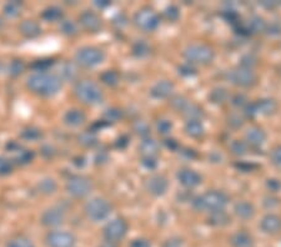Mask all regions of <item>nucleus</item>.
Instances as JSON below:
<instances>
[{
  "mask_svg": "<svg viewBox=\"0 0 281 247\" xmlns=\"http://www.w3.org/2000/svg\"><path fill=\"white\" fill-rule=\"evenodd\" d=\"M74 94L85 105H99L104 101V93L96 83L91 80H80L75 84Z\"/></svg>",
  "mask_w": 281,
  "mask_h": 247,
  "instance_id": "nucleus-2",
  "label": "nucleus"
},
{
  "mask_svg": "<svg viewBox=\"0 0 281 247\" xmlns=\"http://www.w3.org/2000/svg\"><path fill=\"white\" fill-rule=\"evenodd\" d=\"M229 222H230V219H229L225 211H216L210 214L209 224L213 225V226H225Z\"/></svg>",
  "mask_w": 281,
  "mask_h": 247,
  "instance_id": "nucleus-27",
  "label": "nucleus"
},
{
  "mask_svg": "<svg viewBox=\"0 0 281 247\" xmlns=\"http://www.w3.org/2000/svg\"><path fill=\"white\" fill-rule=\"evenodd\" d=\"M163 247H183V240L178 237L169 238V240L165 241Z\"/></svg>",
  "mask_w": 281,
  "mask_h": 247,
  "instance_id": "nucleus-50",
  "label": "nucleus"
},
{
  "mask_svg": "<svg viewBox=\"0 0 281 247\" xmlns=\"http://www.w3.org/2000/svg\"><path fill=\"white\" fill-rule=\"evenodd\" d=\"M140 152L143 157H156L159 154V144L153 139H144L140 145Z\"/></svg>",
  "mask_w": 281,
  "mask_h": 247,
  "instance_id": "nucleus-24",
  "label": "nucleus"
},
{
  "mask_svg": "<svg viewBox=\"0 0 281 247\" xmlns=\"http://www.w3.org/2000/svg\"><path fill=\"white\" fill-rule=\"evenodd\" d=\"M26 88L35 95L51 98L61 90L63 80L50 72H34L26 79Z\"/></svg>",
  "mask_w": 281,
  "mask_h": 247,
  "instance_id": "nucleus-1",
  "label": "nucleus"
},
{
  "mask_svg": "<svg viewBox=\"0 0 281 247\" xmlns=\"http://www.w3.org/2000/svg\"><path fill=\"white\" fill-rule=\"evenodd\" d=\"M228 80L234 85H237V87L249 88L256 84L258 76L253 71V69L239 66V68L232 69L228 72Z\"/></svg>",
  "mask_w": 281,
  "mask_h": 247,
  "instance_id": "nucleus-9",
  "label": "nucleus"
},
{
  "mask_svg": "<svg viewBox=\"0 0 281 247\" xmlns=\"http://www.w3.org/2000/svg\"><path fill=\"white\" fill-rule=\"evenodd\" d=\"M126 232H128V224L123 219L113 220L104 227V237L109 242H118L123 240Z\"/></svg>",
  "mask_w": 281,
  "mask_h": 247,
  "instance_id": "nucleus-10",
  "label": "nucleus"
},
{
  "mask_svg": "<svg viewBox=\"0 0 281 247\" xmlns=\"http://www.w3.org/2000/svg\"><path fill=\"white\" fill-rule=\"evenodd\" d=\"M38 189H39V191L42 194L51 195L56 191L58 185H56V182L53 179H44L38 184Z\"/></svg>",
  "mask_w": 281,
  "mask_h": 247,
  "instance_id": "nucleus-28",
  "label": "nucleus"
},
{
  "mask_svg": "<svg viewBox=\"0 0 281 247\" xmlns=\"http://www.w3.org/2000/svg\"><path fill=\"white\" fill-rule=\"evenodd\" d=\"M61 30H63V33L66 34V35H75V34L78 33L77 25H75L72 20L63 21V23H61Z\"/></svg>",
  "mask_w": 281,
  "mask_h": 247,
  "instance_id": "nucleus-42",
  "label": "nucleus"
},
{
  "mask_svg": "<svg viewBox=\"0 0 281 247\" xmlns=\"http://www.w3.org/2000/svg\"><path fill=\"white\" fill-rule=\"evenodd\" d=\"M79 142H82L84 146L90 147L96 144V138L91 133H85L79 138Z\"/></svg>",
  "mask_w": 281,
  "mask_h": 247,
  "instance_id": "nucleus-43",
  "label": "nucleus"
},
{
  "mask_svg": "<svg viewBox=\"0 0 281 247\" xmlns=\"http://www.w3.org/2000/svg\"><path fill=\"white\" fill-rule=\"evenodd\" d=\"M164 14H165V18L169 21H177L180 18V10L175 5H170V7L166 8Z\"/></svg>",
  "mask_w": 281,
  "mask_h": 247,
  "instance_id": "nucleus-40",
  "label": "nucleus"
},
{
  "mask_svg": "<svg viewBox=\"0 0 281 247\" xmlns=\"http://www.w3.org/2000/svg\"><path fill=\"white\" fill-rule=\"evenodd\" d=\"M235 214L237 217L242 220H249L255 215V209H254L253 203L248 202V201H240L235 205L234 208Z\"/></svg>",
  "mask_w": 281,
  "mask_h": 247,
  "instance_id": "nucleus-22",
  "label": "nucleus"
},
{
  "mask_svg": "<svg viewBox=\"0 0 281 247\" xmlns=\"http://www.w3.org/2000/svg\"><path fill=\"white\" fill-rule=\"evenodd\" d=\"M179 72L183 76H194L196 74V70L191 66V64H185V65L180 66Z\"/></svg>",
  "mask_w": 281,
  "mask_h": 247,
  "instance_id": "nucleus-47",
  "label": "nucleus"
},
{
  "mask_svg": "<svg viewBox=\"0 0 281 247\" xmlns=\"http://www.w3.org/2000/svg\"><path fill=\"white\" fill-rule=\"evenodd\" d=\"M228 203V195L221 191H209L193 201L194 209L198 211H209L210 214L216 211H224Z\"/></svg>",
  "mask_w": 281,
  "mask_h": 247,
  "instance_id": "nucleus-3",
  "label": "nucleus"
},
{
  "mask_svg": "<svg viewBox=\"0 0 281 247\" xmlns=\"http://www.w3.org/2000/svg\"><path fill=\"white\" fill-rule=\"evenodd\" d=\"M34 159V152L31 150H18V155L15 156V162L19 165H26Z\"/></svg>",
  "mask_w": 281,
  "mask_h": 247,
  "instance_id": "nucleus-33",
  "label": "nucleus"
},
{
  "mask_svg": "<svg viewBox=\"0 0 281 247\" xmlns=\"http://www.w3.org/2000/svg\"><path fill=\"white\" fill-rule=\"evenodd\" d=\"M266 29V23L264 21V19L261 18H253L249 23V31H254V33H261Z\"/></svg>",
  "mask_w": 281,
  "mask_h": 247,
  "instance_id": "nucleus-37",
  "label": "nucleus"
},
{
  "mask_svg": "<svg viewBox=\"0 0 281 247\" xmlns=\"http://www.w3.org/2000/svg\"><path fill=\"white\" fill-rule=\"evenodd\" d=\"M185 131L191 138H201L205 133V128L200 120H189L185 124Z\"/></svg>",
  "mask_w": 281,
  "mask_h": 247,
  "instance_id": "nucleus-25",
  "label": "nucleus"
},
{
  "mask_svg": "<svg viewBox=\"0 0 281 247\" xmlns=\"http://www.w3.org/2000/svg\"><path fill=\"white\" fill-rule=\"evenodd\" d=\"M230 149L234 155H236V156H242V155H245L248 152V144L244 141L236 140L232 142Z\"/></svg>",
  "mask_w": 281,
  "mask_h": 247,
  "instance_id": "nucleus-39",
  "label": "nucleus"
},
{
  "mask_svg": "<svg viewBox=\"0 0 281 247\" xmlns=\"http://www.w3.org/2000/svg\"><path fill=\"white\" fill-rule=\"evenodd\" d=\"M134 24L140 30L145 31V33H150V31L156 30L159 28L160 18L150 8H143L135 14Z\"/></svg>",
  "mask_w": 281,
  "mask_h": 247,
  "instance_id": "nucleus-8",
  "label": "nucleus"
},
{
  "mask_svg": "<svg viewBox=\"0 0 281 247\" xmlns=\"http://www.w3.org/2000/svg\"><path fill=\"white\" fill-rule=\"evenodd\" d=\"M79 24L83 29H85L89 33H98L101 29L102 21L96 13L94 12H84L79 17Z\"/></svg>",
  "mask_w": 281,
  "mask_h": 247,
  "instance_id": "nucleus-14",
  "label": "nucleus"
},
{
  "mask_svg": "<svg viewBox=\"0 0 281 247\" xmlns=\"http://www.w3.org/2000/svg\"><path fill=\"white\" fill-rule=\"evenodd\" d=\"M128 144H129V141H128V138H126V136H121V138H119L118 141H116V146L120 147V149L125 147Z\"/></svg>",
  "mask_w": 281,
  "mask_h": 247,
  "instance_id": "nucleus-54",
  "label": "nucleus"
},
{
  "mask_svg": "<svg viewBox=\"0 0 281 247\" xmlns=\"http://www.w3.org/2000/svg\"><path fill=\"white\" fill-rule=\"evenodd\" d=\"M235 166H236L240 171H244V173L253 171V169L256 168V166L253 165V163H248V162H237Z\"/></svg>",
  "mask_w": 281,
  "mask_h": 247,
  "instance_id": "nucleus-51",
  "label": "nucleus"
},
{
  "mask_svg": "<svg viewBox=\"0 0 281 247\" xmlns=\"http://www.w3.org/2000/svg\"><path fill=\"white\" fill-rule=\"evenodd\" d=\"M271 161L274 165L281 168V146L275 147L271 152Z\"/></svg>",
  "mask_w": 281,
  "mask_h": 247,
  "instance_id": "nucleus-48",
  "label": "nucleus"
},
{
  "mask_svg": "<svg viewBox=\"0 0 281 247\" xmlns=\"http://www.w3.org/2000/svg\"><path fill=\"white\" fill-rule=\"evenodd\" d=\"M42 18L49 23H55V21H61L64 18V12L59 7H49L42 13Z\"/></svg>",
  "mask_w": 281,
  "mask_h": 247,
  "instance_id": "nucleus-26",
  "label": "nucleus"
},
{
  "mask_svg": "<svg viewBox=\"0 0 281 247\" xmlns=\"http://www.w3.org/2000/svg\"><path fill=\"white\" fill-rule=\"evenodd\" d=\"M261 5H263V7H265V8H274V7H276L277 3H266V2H263V3H261Z\"/></svg>",
  "mask_w": 281,
  "mask_h": 247,
  "instance_id": "nucleus-58",
  "label": "nucleus"
},
{
  "mask_svg": "<svg viewBox=\"0 0 281 247\" xmlns=\"http://www.w3.org/2000/svg\"><path fill=\"white\" fill-rule=\"evenodd\" d=\"M210 99L215 104H224L229 99V94L225 89H215L210 94Z\"/></svg>",
  "mask_w": 281,
  "mask_h": 247,
  "instance_id": "nucleus-34",
  "label": "nucleus"
},
{
  "mask_svg": "<svg viewBox=\"0 0 281 247\" xmlns=\"http://www.w3.org/2000/svg\"><path fill=\"white\" fill-rule=\"evenodd\" d=\"M230 242L232 247H254V238L245 231L234 233Z\"/></svg>",
  "mask_w": 281,
  "mask_h": 247,
  "instance_id": "nucleus-23",
  "label": "nucleus"
},
{
  "mask_svg": "<svg viewBox=\"0 0 281 247\" xmlns=\"http://www.w3.org/2000/svg\"><path fill=\"white\" fill-rule=\"evenodd\" d=\"M130 247H151V245L145 238H136L130 243Z\"/></svg>",
  "mask_w": 281,
  "mask_h": 247,
  "instance_id": "nucleus-52",
  "label": "nucleus"
},
{
  "mask_svg": "<svg viewBox=\"0 0 281 247\" xmlns=\"http://www.w3.org/2000/svg\"><path fill=\"white\" fill-rule=\"evenodd\" d=\"M2 25H3V23H2V20H0V28H2Z\"/></svg>",
  "mask_w": 281,
  "mask_h": 247,
  "instance_id": "nucleus-60",
  "label": "nucleus"
},
{
  "mask_svg": "<svg viewBox=\"0 0 281 247\" xmlns=\"http://www.w3.org/2000/svg\"><path fill=\"white\" fill-rule=\"evenodd\" d=\"M165 144H166L167 149H170V150H177L178 147H179V144H178L175 140H172V139L171 140H166Z\"/></svg>",
  "mask_w": 281,
  "mask_h": 247,
  "instance_id": "nucleus-55",
  "label": "nucleus"
},
{
  "mask_svg": "<svg viewBox=\"0 0 281 247\" xmlns=\"http://www.w3.org/2000/svg\"><path fill=\"white\" fill-rule=\"evenodd\" d=\"M174 93V84L169 80H161L151 88L150 94L154 99H166Z\"/></svg>",
  "mask_w": 281,
  "mask_h": 247,
  "instance_id": "nucleus-16",
  "label": "nucleus"
},
{
  "mask_svg": "<svg viewBox=\"0 0 281 247\" xmlns=\"http://www.w3.org/2000/svg\"><path fill=\"white\" fill-rule=\"evenodd\" d=\"M112 205L105 198L100 197H95L86 202L85 209H84L86 217L94 222H99L107 219L112 214Z\"/></svg>",
  "mask_w": 281,
  "mask_h": 247,
  "instance_id": "nucleus-6",
  "label": "nucleus"
},
{
  "mask_svg": "<svg viewBox=\"0 0 281 247\" xmlns=\"http://www.w3.org/2000/svg\"><path fill=\"white\" fill-rule=\"evenodd\" d=\"M100 247H116V246H115L114 242H109V241H108V242L102 243V245Z\"/></svg>",
  "mask_w": 281,
  "mask_h": 247,
  "instance_id": "nucleus-59",
  "label": "nucleus"
},
{
  "mask_svg": "<svg viewBox=\"0 0 281 247\" xmlns=\"http://www.w3.org/2000/svg\"><path fill=\"white\" fill-rule=\"evenodd\" d=\"M245 98L242 95H237L236 98L234 99V104L235 105H244L245 104Z\"/></svg>",
  "mask_w": 281,
  "mask_h": 247,
  "instance_id": "nucleus-57",
  "label": "nucleus"
},
{
  "mask_svg": "<svg viewBox=\"0 0 281 247\" xmlns=\"http://www.w3.org/2000/svg\"><path fill=\"white\" fill-rule=\"evenodd\" d=\"M65 217L66 214L64 209H61L60 206H53V208L43 212L40 222L47 227H56L64 224Z\"/></svg>",
  "mask_w": 281,
  "mask_h": 247,
  "instance_id": "nucleus-12",
  "label": "nucleus"
},
{
  "mask_svg": "<svg viewBox=\"0 0 281 247\" xmlns=\"http://www.w3.org/2000/svg\"><path fill=\"white\" fill-rule=\"evenodd\" d=\"M19 31L21 35H24L26 39H34L42 34V28L39 24L34 20H24L23 23L19 25Z\"/></svg>",
  "mask_w": 281,
  "mask_h": 247,
  "instance_id": "nucleus-18",
  "label": "nucleus"
},
{
  "mask_svg": "<svg viewBox=\"0 0 281 247\" xmlns=\"http://www.w3.org/2000/svg\"><path fill=\"white\" fill-rule=\"evenodd\" d=\"M25 69V65L21 60H15L12 63V66H10V74L13 75H19L24 71Z\"/></svg>",
  "mask_w": 281,
  "mask_h": 247,
  "instance_id": "nucleus-46",
  "label": "nucleus"
},
{
  "mask_svg": "<svg viewBox=\"0 0 281 247\" xmlns=\"http://www.w3.org/2000/svg\"><path fill=\"white\" fill-rule=\"evenodd\" d=\"M23 4L20 2H10L4 7V14L8 18H18L21 14Z\"/></svg>",
  "mask_w": 281,
  "mask_h": 247,
  "instance_id": "nucleus-29",
  "label": "nucleus"
},
{
  "mask_svg": "<svg viewBox=\"0 0 281 247\" xmlns=\"http://www.w3.org/2000/svg\"><path fill=\"white\" fill-rule=\"evenodd\" d=\"M20 138L26 141H37L43 138V133L42 130H39V129L37 128H28L24 129V130L21 131Z\"/></svg>",
  "mask_w": 281,
  "mask_h": 247,
  "instance_id": "nucleus-31",
  "label": "nucleus"
},
{
  "mask_svg": "<svg viewBox=\"0 0 281 247\" xmlns=\"http://www.w3.org/2000/svg\"><path fill=\"white\" fill-rule=\"evenodd\" d=\"M256 110V115H271L276 111L277 105L271 99H263L254 103Z\"/></svg>",
  "mask_w": 281,
  "mask_h": 247,
  "instance_id": "nucleus-21",
  "label": "nucleus"
},
{
  "mask_svg": "<svg viewBox=\"0 0 281 247\" xmlns=\"http://www.w3.org/2000/svg\"><path fill=\"white\" fill-rule=\"evenodd\" d=\"M245 138H247V142L250 146L259 147L266 141V134L260 128H250L247 131Z\"/></svg>",
  "mask_w": 281,
  "mask_h": 247,
  "instance_id": "nucleus-20",
  "label": "nucleus"
},
{
  "mask_svg": "<svg viewBox=\"0 0 281 247\" xmlns=\"http://www.w3.org/2000/svg\"><path fill=\"white\" fill-rule=\"evenodd\" d=\"M184 56L189 64L207 65L214 60V50L205 44H191L184 50Z\"/></svg>",
  "mask_w": 281,
  "mask_h": 247,
  "instance_id": "nucleus-4",
  "label": "nucleus"
},
{
  "mask_svg": "<svg viewBox=\"0 0 281 247\" xmlns=\"http://www.w3.org/2000/svg\"><path fill=\"white\" fill-rule=\"evenodd\" d=\"M261 230L265 233H277L281 230V219L277 215L269 214L261 220L260 222Z\"/></svg>",
  "mask_w": 281,
  "mask_h": 247,
  "instance_id": "nucleus-17",
  "label": "nucleus"
},
{
  "mask_svg": "<svg viewBox=\"0 0 281 247\" xmlns=\"http://www.w3.org/2000/svg\"><path fill=\"white\" fill-rule=\"evenodd\" d=\"M135 131H136L140 136H143V138H147V136H149L150 134L149 126H148V124L144 121H137L135 124Z\"/></svg>",
  "mask_w": 281,
  "mask_h": 247,
  "instance_id": "nucleus-44",
  "label": "nucleus"
},
{
  "mask_svg": "<svg viewBox=\"0 0 281 247\" xmlns=\"http://www.w3.org/2000/svg\"><path fill=\"white\" fill-rule=\"evenodd\" d=\"M14 170V162L7 157L0 156V176H7Z\"/></svg>",
  "mask_w": 281,
  "mask_h": 247,
  "instance_id": "nucleus-35",
  "label": "nucleus"
},
{
  "mask_svg": "<svg viewBox=\"0 0 281 247\" xmlns=\"http://www.w3.org/2000/svg\"><path fill=\"white\" fill-rule=\"evenodd\" d=\"M267 187H269L271 191H279L281 189V182L277 181V180H267Z\"/></svg>",
  "mask_w": 281,
  "mask_h": 247,
  "instance_id": "nucleus-53",
  "label": "nucleus"
},
{
  "mask_svg": "<svg viewBox=\"0 0 281 247\" xmlns=\"http://www.w3.org/2000/svg\"><path fill=\"white\" fill-rule=\"evenodd\" d=\"M145 189L149 194L159 197V196L166 194L169 189V181L163 175H153L145 181Z\"/></svg>",
  "mask_w": 281,
  "mask_h": 247,
  "instance_id": "nucleus-13",
  "label": "nucleus"
},
{
  "mask_svg": "<svg viewBox=\"0 0 281 247\" xmlns=\"http://www.w3.org/2000/svg\"><path fill=\"white\" fill-rule=\"evenodd\" d=\"M75 236L66 231H51L45 237L48 247H74Z\"/></svg>",
  "mask_w": 281,
  "mask_h": 247,
  "instance_id": "nucleus-11",
  "label": "nucleus"
},
{
  "mask_svg": "<svg viewBox=\"0 0 281 247\" xmlns=\"http://www.w3.org/2000/svg\"><path fill=\"white\" fill-rule=\"evenodd\" d=\"M105 53L95 47L80 48L75 54V63L82 68H94L104 61Z\"/></svg>",
  "mask_w": 281,
  "mask_h": 247,
  "instance_id": "nucleus-5",
  "label": "nucleus"
},
{
  "mask_svg": "<svg viewBox=\"0 0 281 247\" xmlns=\"http://www.w3.org/2000/svg\"><path fill=\"white\" fill-rule=\"evenodd\" d=\"M7 247H35L34 243L31 242V240H29L28 237H24V236H18V237L13 238L8 242Z\"/></svg>",
  "mask_w": 281,
  "mask_h": 247,
  "instance_id": "nucleus-38",
  "label": "nucleus"
},
{
  "mask_svg": "<svg viewBox=\"0 0 281 247\" xmlns=\"http://www.w3.org/2000/svg\"><path fill=\"white\" fill-rule=\"evenodd\" d=\"M86 121V115L84 114V111L79 109H72L67 110L64 115V122L67 126H72V128H78V126H82L84 122Z\"/></svg>",
  "mask_w": 281,
  "mask_h": 247,
  "instance_id": "nucleus-19",
  "label": "nucleus"
},
{
  "mask_svg": "<svg viewBox=\"0 0 281 247\" xmlns=\"http://www.w3.org/2000/svg\"><path fill=\"white\" fill-rule=\"evenodd\" d=\"M53 64L54 61L49 60V59H48V60H38L35 61L33 65H31V68L35 69V71L37 72H47L48 68L53 65Z\"/></svg>",
  "mask_w": 281,
  "mask_h": 247,
  "instance_id": "nucleus-41",
  "label": "nucleus"
},
{
  "mask_svg": "<svg viewBox=\"0 0 281 247\" xmlns=\"http://www.w3.org/2000/svg\"><path fill=\"white\" fill-rule=\"evenodd\" d=\"M112 4V3L110 2H108V0H98V2H95V5L98 8H100V9H102V8H107V7H109V5Z\"/></svg>",
  "mask_w": 281,
  "mask_h": 247,
  "instance_id": "nucleus-56",
  "label": "nucleus"
},
{
  "mask_svg": "<svg viewBox=\"0 0 281 247\" xmlns=\"http://www.w3.org/2000/svg\"><path fill=\"white\" fill-rule=\"evenodd\" d=\"M93 187L91 180L82 175L70 176L65 185L67 194L77 198H83L90 195V192L93 191Z\"/></svg>",
  "mask_w": 281,
  "mask_h": 247,
  "instance_id": "nucleus-7",
  "label": "nucleus"
},
{
  "mask_svg": "<svg viewBox=\"0 0 281 247\" xmlns=\"http://www.w3.org/2000/svg\"><path fill=\"white\" fill-rule=\"evenodd\" d=\"M142 163L144 168L149 169V170H154L158 166V161H156L155 157H143Z\"/></svg>",
  "mask_w": 281,
  "mask_h": 247,
  "instance_id": "nucleus-49",
  "label": "nucleus"
},
{
  "mask_svg": "<svg viewBox=\"0 0 281 247\" xmlns=\"http://www.w3.org/2000/svg\"><path fill=\"white\" fill-rule=\"evenodd\" d=\"M132 54L136 58H147L150 54V47L145 42L140 40V42L135 43L134 47H132Z\"/></svg>",
  "mask_w": 281,
  "mask_h": 247,
  "instance_id": "nucleus-32",
  "label": "nucleus"
},
{
  "mask_svg": "<svg viewBox=\"0 0 281 247\" xmlns=\"http://www.w3.org/2000/svg\"><path fill=\"white\" fill-rule=\"evenodd\" d=\"M60 74H61V76H59V77H60L61 80H64V79L73 80L75 76H77V68H75L73 64L66 63V64H64L63 68H61Z\"/></svg>",
  "mask_w": 281,
  "mask_h": 247,
  "instance_id": "nucleus-36",
  "label": "nucleus"
},
{
  "mask_svg": "<svg viewBox=\"0 0 281 247\" xmlns=\"http://www.w3.org/2000/svg\"><path fill=\"white\" fill-rule=\"evenodd\" d=\"M100 79H101V81L104 83V84H107L108 87H116V85L119 84V81H120V75L115 70H108L105 71L104 74H101Z\"/></svg>",
  "mask_w": 281,
  "mask_h": 247,
  "instance_id": "nucleus-30",
  "label": "nucleus"
},
{
  "mask_svg": "<svg viewBox=\"0 0 281 247\" xmlns=\"http://www.w3.org/2000/svg\"><path fill=\"white\" fill-rule=\"evenodd\" d=\"M178 180L184 187L193 189V187L199 186L201 184V176L196 171L190 170V169H183L178 174Z\"/></svg>",
  "mask_w": 281,
  "mask_h": 247,
  "instance_id": "nucleus-15",
  "label": "nucleus"
},
{
  "mask_svg": "<svg viewBox=\"0 0 281 247\" xmlns=\"http://www.w3.org/2000/svg\"><path fill=\"white\" fill-rule=\"evenodd\" d=\"M172 124L169 120H159L158 121V131L161 135H166L171 131Z\"/></svg>",
  "mask_w": 281,
  "mask_h": 247,
  "instance_id": "nucleus-45",
  "label": "nucleus"
}]
</instances>
